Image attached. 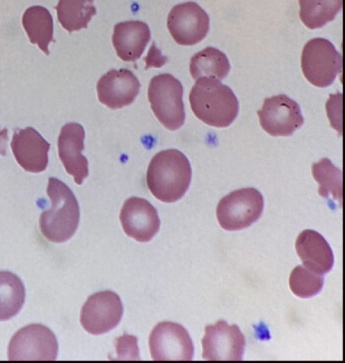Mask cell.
I'll return each mask as SVG.
<instances>
[{"mask_svg": "<svg viewBox=\"0 0 345 363\" xmlns=\"http://www.w3.org/2000/svg\"><path fill=\"white\" fill-rule=\"evenodd\" d=\"M150 107L165 128L176 130L186 122L183 86L170 74H160L150 80L147 91Z\"/></svg>", "mask_w": 345, "mask_h": 363, "instance_id": "4", "label": "cell"}, {"mask_svg": "<svg viewBox=\"0 0 345 363\" xmlns=\"http://www.w3.org/2000/svg\"><path fill=\"white\" fill-rule=\"evenodd\" d=\"M11 150L16 162L26 172L39 174L48 167L50 143L35 128H16Z\"/></svg>", "mask_w": 345, "mask_h": 363, "instance_id": "15", "label": "cell"}, {"mask_svg": "<svg viewBox=\"0 0 345 363\" xmlns=\"http://www.w3.org/2000/svg\"><path fill=\"white\" fill-rule=\"evenodd\" d=\"M295 250L304 267L319 275L329 273L334 267V257L332 248L317 231H302L295 242Z\"/></svg>", "mask_w": 345, "mask_h": 363, "instance_id": "18", "label": "cell"}, {"mask_svg": "<svg viewBox=\"0 0 345 363\" xmlns=\"http://www.w3.org/2000/svg\"><path fill=\"white\" fill-rule=\"evenodd\" d=\"M95 0H59L57 16L63 28L70 33L87 28L89 22L97 13Z\"/></svg>", "mask_w": 345, "mask_h": 363, "instance_id": "22", "label": "cell"}, {"mask_svg": "<svg viewBox=\"0 0 345 363\" xmlns=\"http://www.w3.org/2000/svg\"><path fill=\"white\" fill-rule=\"evenodd\" d=\"M300 21L309 29H319L334 21L342 0H299Z\"/></svg>", "mask_w": 345, "mask_h": 363, "instance_id": "23", "label": "cell"}, {"mask_svg": "<svg viewBox=\"0 0 345 363\" xmlns=\"http://www.w3.org/2000/svg\"><path fill=\"white\" fill-rule=\"evenodd\" d=\"M324 277L309 270L305 267L298 266L290 276V288L294 295L302 298L315 297L324 286Z\"/></svg>", "mask_w": 345, "mask_h": 363, "instance_id": "25", "label": "cell"}, {"mask_svg": "<svg viewBox=\"0 0 345 363\" xmlns=\"http://www.w3.org/2000/svg\"><path fill=\"white\" fill-rule=\"evenodd\" d=\"M245 345V337L240 328L220 320L214 325H206L202 340V357L210 362H240L243 359Z\"/></svg>", "mask_w": 345, "mask_h": 363, "instance_id": "10", "label": "cell"}, {"mask_svg": "<svg viewBox=\"0 0 345 363\" xmlns=\"http://www.w3.org/2000/svg\"><path fill=\"white\" fill-rule=\"evenodd\" d=\"M342 58L332 42L324 38L312 39L302 53V70L312 85L327 88L340 74Z\"/></svg>", "mask_w": 345, "mask_h": 363, "instance_id": "5", "label": "cell"}, {"mask_svg": "<svg viewBox=\"0 0 345 363\" xmlns=\"http://www.w3.org/2000/svg\"><path fill=\"white\" fill-rule=\"evenodd\" d=\"M264 210L263 195L255 189H243L223 197L217 206V219L227 231L248 228L260 218Z\"/></svg>", "mask_w": 345, "mask_h": 363, "instance_id": "6", "label": "cell"}, {"mask_svg": "<svg viewBox=\"0 0 345 363\" xmlns=\"http://www.w3.org/2000/svg\"><path fill=\"white\" fill-rule=\"evenodd\" d=\"M7 143H9V130L7 128H0V155L6 157L7 150Z\"/></svg>", "mask_w": 345, "mask_h": 363, "instance_id": "27", "label": "cell"}, {"mask_svg": "<svg viewBox=\"0 0 345 363\" xmlns=\"http://www.w3.org/2000/svg\"><path fill=\"white\" fill-rule=\"evenodd\" d=\"M123 315L124 307L119 296L111 291H103L90 296L84 303L81 325L91 335H100L117 328Z\"/></svg>", "mask_w": 345, "mask_h": 363, "instance_id": "9", "label": "cell"}, {"mask_svg": "<svg viewBox=\"0 0 345 363\" xmlns=\"http://www.w3.org/2000/svg\"><path fill=\"white\" fill-rule=\"evenodd\" d=\"M26 303V286L11 272L0 271V322L11 320Z\"/></svg>", "mask_w": 345, "mask_h": 363, "instance_id": "21", "label": "cell"}, {"mask_svg": "<svg viewBox=\"0 0 345 363\" xmlns=\"http://www.w3.org/2000/svg\"><path fill=\"white\" fill-rule=\"evenodd\" d=\"M118 358L120 360H140L137 338L125 335L115 340Z\"/></svg>", "mask_w": 345, "mask_h": 363, "instance_id": "26", "label": "cell"}, {"mask_svg": "<svg viewBox=\"0 0 345 363\" xmlns=\"http://www.w3.org/2000/svg\"><path fill=\"white\" fill-rule=\"evenodd\" d=\"M312 175L319 184V194L324 199L330 196L337 200L339 207L342 204V174L341 170L332 164L329 159H322L312 164Z\"/></svg>", "mask_w": 345, "mask_h": 363, "instance_id": "24", "label": "cell"}, {"mask_svg": "<svg viewBox=\"0 0 345 363\" xmlns=\"http://www.w3.org/2000/svg\"><path fill=\"white\" fill-rule=\"evenodd\" d=\"M85 130L80 123H66L58 138L59 157L68 174L81 185L89 175L88 160L83 155L85 149Z\"/></svg>", "mask_w": 345, "mask_h": 363, "instance_id": "16", "label": "cell"}, {"mask_svg": "<svg viewBox=\"0 0 345 363\" xmlns=\"http://www.w3.org/2000/svg\"><path fill=\"white\" fill-rule=\"evenodd\" d=\"M258 116L261 127L272 137H289L305 123L299 104L287 95L266 99Z\"/></svg>", "mask_w": 345, "mask_h": 363, "instance_id": "11", "label": "cell"}, {"mask_svg": "<svg viewBox=\"0 0 345 363\" xmlns=\"http://www.w3.org/2000/svg\"><path fill=\"white\" fill-rule=\"evenodd\" d=\"M47 194L51 208L42 212L39 225L42 235L54 243H64L72 238L80 222V207L72 190L61 180L50 177Z\"/></svg>", "mask_w": 345, "mask_h": 363, "instance_id": "3", "label": "cell"}, {"mask_svg": "<svg viewBox=\"0 0 345 363\" xmlns=\"http://www.w3.org/2000/svg\"><path fill=\"white\" fill-rule=\"evenodd\" d=\"M191 177V162L186 155L177 150H166L155 155L150 162L147 184L155 199L174 203L186 194Z\"/></svg>", "mask_w": 345, "mask_h": 363, "instance_id": "1", "label": "cell"}, {"mask_svg": "<svg viewBox=\"0 0 345 363\" xmlns=\"http://www.w3.org/2000/svg\"><path fill=\"white\" fill-rule=\"evenodd\" d=\"M208 14L196 2H186L171 9L167 27L179 45L192 46L205 38L209 31Z\"/></svg>", "mask_w": 345, "mask_h": 363, "instance_id": "12", "label": "cell"}, {"mask_svg": "<svg viewBox=\"0 0 345 363\" xmlns=\"http://www.w3.org/2000/svg\"><path fill=\"white\" fill-rule=\"evenodd\" d=\"M58 350V342L50 328L35 323L21 328L11 338L9 359L56 360Z\"/></svg>", "mask_w": 345, "mask_h": 363, "instance_id": "7", "label": "cell"}, {"mask_svg": "<svg viewBox=\"0 0 345 363\" xmlns=\"http://www.w3.org/2000/svg\"><path fill=\"white\" fill-rule=\"evenodd\" d=\"M196 117L214 128H227L237 118L239 102L228 86L212 78H199L189 94Z\"/></svg>", "mask_w": 345, "mask_h": 363, "instance_id": "2", "label": "cell"}, {"mask_svg": "<svg viewBox=\"0 0 345 363\" xmlns=\"http://www.w3.org/2000/svg\"><path fill=\"white\" fill-rule=\"evenodd\" d=\"M150 38L149 27L142 21L120 22L113 28V47L123 61L135 62L140 59Z\"/></svg>", "mask_w": 345, "mask_h": 363, "instance_id": "17", "label": "cell"}, {"mask_svg": "<svg viewBox=\"0 0 345 363\" xmlns=\"http://www.w3.org/2000/svg\"><path fill=\"white\" fill-rule=\"evenodd\" d=\"M230 68V62L225 54L214 47H207L191 60V74L194 80L203 77L223 80L228 76Z\"/></svg>", "mask_w": 345, "mask_h": 363, "instance_id": "20", "label": "cell"}, {"mask_svg": "<svg viewBox=\"0 0 345 363\" xmlns=\"http://www.w3.org/2000/svg\"><path fill=\"white\" fill-rule=\"evenodd\" d=\"M140 90L139 79L129 69L108 71L97 84L98 101L112 110L134 103Z\"/></svg>", "mask_w": 345, "mask_h": 363, "instance_id": "14", "label": "cell"}, {"mask_svg": "<svg viewBox=\"0 0 345 363\" xmlns=\"http://www.w3.org/2000/svg\"><path fill=\"white\" fill-rule=\"evenodd\" d=\"M22 26L32 44H36L47 56L49 44L54 41V23L48 9L43 6H31L22 17Z\"/></svg>", "mask_w": 345, "mask_h": 363, "instance_id": "19", "label": "cell"}, {"mask_svg": "<svg viewBox=\"0 0 345 363\" xmlns=\"http://www.w3.org/2000/svg\"><path fill=\"white\" fill-rule=\"evenodd\" d=\"M149 350L157 362H189L193 359V342L179 323L162 322L155 325L149 337Z\"/></svg>", "mask_w": 345, "mask_h": 363, "instance_id": "8", "label": "cell"}, {"mask_svg": "<svg viewBox=\"0 0 345 363\" xmlns=\"http://www.w3.org/2000/svg\"><path fill=\"white\" fill-rule=\"evenodd\" d=\"M120 219L125 233L137 242H149L159 231L157 209L140 197H132L125 202Z\"/></svg>", "mask_w": 345, "mask_h": 363, "instance_id": "13", "label": "cell"}]
</instances>
